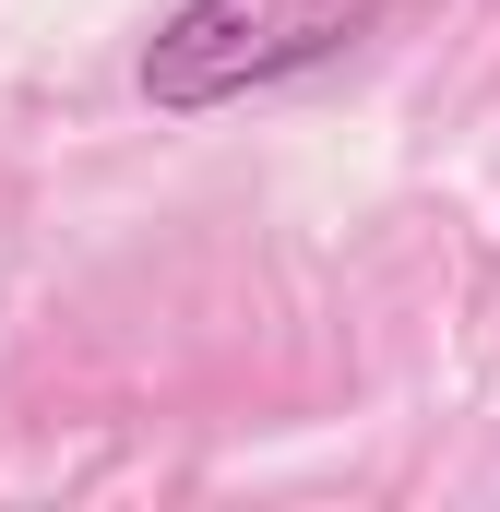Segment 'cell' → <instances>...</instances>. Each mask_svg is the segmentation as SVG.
I'll use <instances>...</instances> for the list:
<instances>
[{"mask_svg": "<svg viewBox=\"0 0 500 512\" xmlns=\"http://www.w3.org/2000/svg\"><path fill=\"white\" fill-rule=\"evenodd\" d=\"M393 0H179L143 36V108L155 120H215L239 96H274L322 60H346Z\"/></svg>", "mask_w": 500, "mask_h": 512, "instance_id": "1", "label": "cell"}]
</instances>
